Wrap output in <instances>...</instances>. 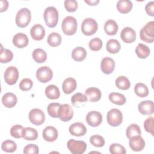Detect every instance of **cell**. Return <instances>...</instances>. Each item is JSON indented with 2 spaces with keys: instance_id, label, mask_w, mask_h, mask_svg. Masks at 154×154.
I'll use <instances>...</instances> for the list:
<instances>
[{
  "instance_id": "obj_1",
  "label": "cell",
  "mask_w": 154,
  "mask_h": 154,
  "mask_svg": "<svg viewBox=\"0 0 154 154\" xmlns=\"http://www.w3.org/2000/svg\"><path fill=\"white\" fill-rule=\"evenodd\" d=\"M44 20L49 28L55 27L58 21V11L54 7H47L44 11Z\"/></svg>"
},
{
  "instance_id": "obj_2",
  "label": "cell",
  "mask_w": 154,
  "mask_h": 154,
  "mask_svg": "<svg viewBox=\"0 0 154 154\" xmlns=\"http://www.w3.org/2000/svg\"><path fill=\"white\" fill-rule=\"evenodd\" d=\"M140 37L143 42L151 43L154 41V22H147L140 31Z\"/></svg>"
},
{
  "instance_id": "obj_3",
  "label": "cell",
  "mask_w": 154,
  "mask_h": 154,
  "mask_svg": "<svg viewBox=\"0 0 154 154\" xmlns=\"http://www.w3.org/2000/svg\"><path fill=\"white\" fill-rule=\"evenodd\" d=\"M31 19L30 10L27 8H22L16 14V23L20 28H25L29 23Z\"/></svg>"
},
{
  "instance_id": "obj_4",
  "label": "cell",
  "mask_w": 154,
  "mask_h": 154,
  "mask_svg": "<svg viewBox=\"0 0 154 154\" xmlns=\"http://www.w3.org/2000/svg\"><path fill=\"white\" fill-rule=\"evenodd\" d=\"M61 29L66 35H73L77 30V21L76 19L73 16L66 17L62 22Z\"/></svg>"
},
{
  "instance_id": "obj_5",
  "label": "cell",
  "mask_w": 154,
  "mask_h": 154,
  "mask_svg": "<svg viewBox=\"0 0 154 154\" xmlns=\"http://www.w3.org/2000/svg\"><path fill=\"white\" fill-rule=\"evenodd\" d=\"M98 29L97 22L93 18H86L81 25V31L85 35H91L96 32Z\"/></svg>"
},
{
  "instance_id": "obj_6",
  "label": "cell",
  "mask_w": 154,
  "mask_h": 154,
  "mask_svg": "<svg viewBox=\"0 0 154 154\" xmlns=\"http://www.w3.org/2000/svg\"><path fill=\"white\" fill-rule=\"evenodd\" d=\"M106 120L109 125L114 127L118 126L123 121L122 112L118 109L112 108L108 112Z\"/></svg>"
},
{
  "instance_id": "obj_7",
  "label": "cell",
  "mask_w": 154,
  "mask_h": 154,
  "mask_svg": "<svg viewBox=\"0 0 154 154\" xmlns=\"http://www.w3.org/2000/svg\"><path fill=\"white\" fill-rule=\"evenodd\" d=\"M67 146L70 152L73 154H82L87 149V144L84 141L70 139L67 143Z\"/></svg>"
},
{
  "instance_id": "obj_8",
  "label": "cell",
  "mask_w": 154,
  "mask_h": 154,
  "mask_svg": "<svg viewBox=\"0 0 154 154\" xmlns=\"http://www.w3.org/2000/svg\"><path fill=\"white\" fill-rule=\"evenodd\" d=\"M28 117L30 122L37 126L41 125L45 120V115L44 112L38 108L32 109L29 112Z\"/></svg>"
},
{
  "instance_id": "obj_9",
  "label": "cell",
  "mask_w": 154,
  "mask_h": 154,
  "mask_svg": "<svg viewBox=\"0 0 154 154\" xmlns=\"http://www.w3.org/2000/svg\"><path fill=\"white\" fill-rule=\"evenodd\" d=\"M53 76L52 70L47 66H42L39 67L36 72L37 79L42 83H46L51 81Z\"/></svg>"
},
{
  "instance_id": "obj_10",
  "label": "cell",
  "mask_w": 154,
  "mask_h": 154,
  "mask_svg": "<svg viewBox=\"0 0 154 154\" xmlns=\"http://www.w3.org/2000/svg\"><path fill=\"white\" fill-rule=\"evenodd\" d=\"M5 82L8 85H14L16 83L19 78L17 69L14 66H10L7 68L4 72Z\"/></svg>"
},
{
  "instance_id": "obj_11",
  "label": "cell",
  "mask_w": 154,
  "mask_h": 154,
  "mask_svg": "<svg viewBox=\"0 0 154 154\" xmlns=\"http://www.w3.org/2000/svg\"><path fill=\"white\" fill-rule=\"evenodd\" d=\"M73 116V111L70 105L67 103L61 105L59 109L58 118L63 122H68L72 119Z\"/></svg>"
},
{
  "instance_id": "obj_12",
  "label": "cell",
  "mask_w": 154,
  "mask_h": 154,
  "mask_svg": "<svg viewBox=\"0 0 154 154\" xmlns=\"http://www.w3.org/2000/svg\"><path fill=\"white\" fill-rule=\"evenodd\" d=\"M85 119L88 125L92 127H96L102 123V116L98 111H91L87 114Z\"/></svg>"
},
{
  "instance_id": "obj_13",
  "label": "cell",
  "mask_w": 154,
  "mask_h": 154,
  "mask_svg": "<svg viewBox=\"0 0 154 154\" xmlns=\"http://www.w3.org/2000/svg\"><path fill=\"white\" fill-rule=\"evenodd\" d=\"M129 144L133 151L140 152L144 148L145 141L141 135H136L129 138Z\"/></svg>"
},
{
  "instance_id": "obj_14",
  "label": "cell",
  "mask_w": 154,
  "mask_h": 154,
  "mask_svg": "<svg viewBox=\"0 0 154 154\" xmlns=\"http://www.w3.org/2000/svg\"><path fill=\"white\" fill-rule=\"evenodd\" d=\"M120 37L125 43H132L136 39V33L132 28L127 26L122 30Z\"/></svg>"
},
{
  "instance_id": "obj_15",
  "label": "cell",
  "mask_w": 154,
  "mask_h": 154,
  "mask_svg": "<svg viewBox=\"0 0 154 154\" xmlns=\"http://www.w3.org/2000/svg\"><path fill=\"white\" fill-rule=\"evenodd\" d=\"M43 139L48 142H52L55 141L58 136V132L57 129L51 126L46 127L42 132Z\"/></svg>"
},
{
  "instance_id": "obj_16",
  "label": "cell",
  "mask_w": 154,
  "mask_h": 154,
  "mask_svg": "<svg viewBox=\"0 0 154 154\" xmlns=\"http://www.w3.org/2000/svg\"><path fill=\"white\" fill-rule=\"evenodd\" d=\"M100 68L103 73L106 75L111 74L115 68V62L114 60L108 57L103 58L101 61Z\"/></svg>"
},
{
  "instance_id": "obj_17",
  "label": "cell",
  "mask_w": 154,
  "mask_h": 154,
  "mask_svg": "<svg viewBox=\"0 0 154 154\" xmlns=\"http://www.w3.org/2000/svg\"><path fill=\"white\" fill-rule=\"evenodd\" d=\"M69 132L73 136L81 137L86 134L87 128L83 123L81 122H76L70 126Z\"/></svg>"
},
{
  "instance_id": "obj_18",
  "label": "cell",
  "mask_w": 154,
  "mask_h": 154,
  "mask_svg": "<svg viewBox=\"0 0 154 154\" xmlns=\"http://www.w3.org/2000/svg\"><path fill=\"white\" fill-rule=\"evenodd\" d=\"M138 108L141 114L150 116L153 113L154 104L152 100H144L138 104Z\"/></svg>"
},
{
  "instance_id": "obj_19",
  "label": "cell",
  "mask_w": 154,
  "mask_h": 154,
  "mask_svg": "<svg viewBox=\"0 0 154 154\" xmlns=\"http://www.w3.org/2000/svg\"><path fill=\"white\" fill-rule=\"evenodd\" d=\"M32 38L37 41L42 40L45 35V30L40 24H35L32 26L30 30Z\"/></svg>"
},
{
  "instance_id": "obj_20",
  "label": "cell",
  "mask_w": 154,
  "mask_h": 154,
  "mask_svg": "<svg viewBox=\"0 0 154 154\" xmlns=\"http://www.w3.org/2000/svg\"><path fill=\"white\" fill-rule=\"evenodd\" d=\"M29 40L27 35L22 32L17 33L13 38V43L18 48H22L26 47L28 44Z\"/></svg>"
},
{
  "instance_id": "obj_21",
  "label": "cell",
  "mask_w": 154,
  "mask_h": 154,
  "mask_svg": "<svg viewBox=\"0 0 154 154\" xmlns=\"http://www.w3.org/2000/svg\"><path fill=\"white\" fill-rule=\"evenodd\" d=\"M85 95L90 102H95L100 99L102 93L99 88L96 87H90L85 91Z\"/></svg>"
},
{
  "instance_id": "obj_22",
  "label": "cell",
  "mask_w": 154,
  "mask_h": 154,
  "mask_svg": "<svg viewBox=\"0 0 154 154\" xmlns=\"http://www.w3.org/2000/svg\"><path fill=\"white\" fill-rule=\"evenodd\" d=\"M76 81L73 78H67L63 82L62 88L65 94H69L74 91L76 88Z\"/></svg>"
},
{
  "instance_id": "obj_23",
  "label": "cell",
  "mask_w": 154,
  "mask_h": 154,
  "mask_svg": "<svg viewBox=\"0 0 154 154\" xmlns=\"http://www.w3.org/2000/svg\"><path fill=\"white\" fill-rule=\"evenodd\" d=\"M17 102L16 96L13 93H7L2 97V103L7 108H13Z\"/></svg>"
},
{
  "instance_id": "obj_24",
  "label": "cell",
  "mask_w": 154,
  "mask_h": 154,
  "mask_svg": "<svg viewBox=\"0 0 154 154\" xmlns=\"http://www.w3.org/2000/svg\"><path fill=\"white\" fill-rule=\"evenodd\" d=\"M119 29V26L116 21L109 19L107 20L104 25V31L109 35H115Z\"/></svg>"
},
{
  "instance_id": "obj_25",
  "label": "cell",
  "mask_w": 154,
  "mask_h": 154,
  "mask_svg": "<svg viewBox=\"0 0 154 154\" xmlns=\"http://www.w3.org/2000/svg\"><path fill=\"white\" fill-rule=\"evenodd\" d=\"M132 8V3L129 0H119L117 3V9L122 14L129 13Z\"/></svg>"
},
{
  "instance_id": "obj_26",
  "label": "cell",
  "mask_w": 154,
  "mask_h": 154,
  "mask_svg": "<svg viewBox=\"0 0 154 154\" xmlns=\"http://www.w3.org/2000/svg\"><path fill=\"white\" fill-rule=\"evenodd\" d=\"M45 94L49 99H57L60 96V92L56 85H49L45 88Z\"/></svg>"
},
{
  "instance_id": "obj_27",
  "label": "cell",
  "mask_w": 154,
  "mask_h": 154,
  "mask_svg": "<svg viewBox=\"0 0 154 154\" xmlns=\"http://www.w3.org/2000/svg\"><path fill=\"white\" fill-rule=\"evenodd\" d=\"M87 56V52L83 47H76L72 52V57L76 61H83Z\"/></svg>"
},
{
  "instance_id": "obj_28",
  "label": "cell",
  "mask_w": 154,
  "mask_h": 154,
  "mask_svg": "<svg viewBox=\"0 0 154 154\" xmlns=\"http://www.w3.org/2000/svg\"><path fill=\"white\" fill-rule=\"evenodd\" d=\"M108 97H109V100L112 103L116 105H123L126 102V99L125 96L123 94H120L119 93H117V92L111 93L109 94Z\"/></svg>"
},
{
  "instance_id": "obj_29",
  "label": "cell",
  "mask_w": 154,
  "mask_h": 154,
  "mask_svg": "<svg viewBox=\"0 0 154 154\" xmlns=\"http://www.w3.org/2000/svg\"><path fill=\"white\" fill-rule=\"evenodd\" d=\"M120 48L121 45L117 40L110 39L106 43V49L107 51L111 54H114L118 53Z\"/></svg>"
},
{
  "instance_id": "obj_30",
  "label": "cell",
  "mask_w": 154,
  "mask_h": 154,
  "mask_svg": "<svg viewBox=\"0 0 154 154\" xmlns=\"http://www.w3.org/2000/svg\"><path fill=\"white\" fill-rule=\"evenodd\" d=\"M22 137L26 140H35L38 137V133L36 129L32 128L26 127L23 129Z\"/></svg>"
},
{
  "instance_id": "obj_31",
  "label": "cell",
  "mask_w": 154,
  "mask_h": 154,
  "mask_svg": "<svg viewBox=\"0 0 154 154\" xmlns=\"http://www.w3.org/2000/svg\"><path fill=\"white\" fill-rule=\"evenodd\" d=\"M150 49L149 47L143 43H139L135 48L137 55L141 59L146 58L150 55Z\"/></svg>"
},
{
  "instance_id": "obj_32",
  "label": "cell",
  "mask_w": 154,
  "mask_h": 154,
  "mask_svg": "<svg viewBox=\"0 0 154 154\" xmlns=\"http://www.w3.org/2000/svg\"><path fill=\"white\" fill-rule=\"evenodd\" d=\"M32 56L34 60L38 63H42L45 62L47 58L46 52L43 49L40 48L34 50Z\"/></svg>"
},
{
  "instance_id": "obj_33",
  "label": "cell",
  "mask_w": 154,
  "mask_h": 154,
  "mask_svg": "<svg viewBox=\"0 0 154 154\" xmlns=\"http://www.w3.org/2000/svg\"><path fill=\"white\" fill-rule=\"evenodd\" d=\"M134 91L136 95L140 97H145L149 94V89L143 83L138 82L134 87Z\"/></svg>"
},
{
  "instance_id": "obj_34",
  "label": "cell",
  "mask_w": 154,
  "mask_h": 154,
  "mask_svg": "<svg viewBox=\"0 0 154 154\" xmlns=\"http://www.w3.org/2000/svg\"><path fill=\"white\" fill-rule=\"evenodd\" d=\"M61 37L60 34L57 32H51L48 37L47 42L49 45L52 47H56L59 46L61 43Z\"/></svg>"
},
{
  "instance_id": "obj_35",
  "label": "cell",
  "mask_w": 154,
  "mask_h": 154,
  "mask_svg": "<svg viewBox=\"0 0 154 154\" xmlns=\"http://www.w3.org/2000/svg\"><path fill=\"white\" fill-rule=\"evenodd\" d=\"M115 83L118 88L123 90H128L131 86V82L125 76H119L116 79Z\"/></svg>"
},
{
  "instance_id": "obj_36",
  "label": "cell",
  "mask_w": 154,
  "mask_h": 154,
  "mask_svg": "<svg viewBox=\"0 0 154 154\" xmlns=\"http://www.w3.org/2000/svg\"><path fill=\"white\" fill-rule=\"evenodd\" d=\"M141 132L140 128L138 125L135 123H133L129 125L127 128L126 131V136L129 139L136 135H141Z\"/></svg>"
},
{
  "instance_id": "obj_37",
  "label": "cell",
  "mask_w": 154,
  "mask_h": 154,
  "mask_svg": "<svg viewBox=\"0 0 154 154\" xmlns=\"http://www.w3.org/2000/svg\"><path fill=\"white\" fill-rule=\"evenodd\" d=\"M13 57V54L10 50L1 48L0 53V62L1 63H7L11 61Z\"/></svg>"
},
{
  "instance_id": "obj_38",
  "label": "cell",
  "mask_w": 154,
  "mask_h": 154,
  "mask_svg": "<svg viewBox=\"0 0 154 154\" xmlns=\"http://www.w3.org/2000/svg\"><path fill=\"white\" fill-rule=\"evenodd\" d=\"M1 149L4 152L12 153L16 151L17 149V145L13 141L10 140H7L2 142L1 145Z\"/></svg>"
},
{
  "instance_id": "obj_39",
  "label": "cell",
  "mask_w": 154,
  "mask_h": 154,
  "mask_svg": "<svg viewBox=\"0 0 154 154\" xmlns=\"http://www.w3.org/2000/svg\"><path fill=\"white\" fill-rule=\"evenodd\" d=\"M60 106L61 104L59 103H51L47 107L48 114L52 117L57 118Z\"/></svg>"
},
{
  "instance_id": "obj_40",
  "label": "cell",
  "mask_w": 154,
  "mask_h": 154,
  "mask_svg": "<svg viewBox=\"0 0 154 154\" xmlns=\"http://www.w3.org/2000/svg\"><path fill=\"white\" fill-rule=\"evenodd\" d=\"M90 143L95 147H101L105 144V140L99 135H93L90 138Z\"/></svg>"
},
{
  "instance_id": "obj_41",
  "label": "cell",
  "mask_w": 154,
  "mask_h": 154,
  "mask_svg": "<svg viewBox=\"0 0 154 154\" xmlns=\"http://www.w3.org/2000/svg\"><path fill=\"white\" fill-rule=\"evenodd\" d=\"M102 41L98 37H95L90 40L89 42V48L91 51H97L102 48Z\"/></svg>"
},
{
  "instance_id": "obj_42",
  "label": "cell",
  "mask_w": 154,
  "mask_h": 154,
  "mask_svg": "<svg viewBox=\"0 0 154 154\" xmlns=\"http://www.w3.org/2000/svg\"><path fill=\"white\" fill-rule=\"evenodd\" d=\"M109 152L111 154H125L126 153L125 147L120 144L114 143L112 144L109 147Z\"/></svg>"
},
{
  "instance_id": "obj_43",
  "label": "cell",
  "mask_w": 154,
  "mask_h": 154,
  "mask_svg": "<svg viewBox=\"0 0 154 154\" xmlns=\"http://www.w3.org/2000/svg\"><path fill=\"white\" fill-rule=\"evenodd\" d=\"M23 127L20 125H16L13 126L10 129L11 135L16 138H20L22 137V131Z\"/></svg>"
},
{
  "instance_id": "obj_44",
  "label": "cell",
  "mask_w": 154,
  "mask_h": 154,
  "mask_svg": "<svg viewBox=\"0 0 154 154\" xmlns=\"http://www.w3.org/2000/svg\"><path fill=\"white\" fill-rule=\"evenodd\" d=\"M87 97L85 95L81 93H77L75 94L71 98V102L73 105L76 106V103H82V102H87Z\"/></svg>"
},
{
  "instance_id": "obj_45",
  "label": "cell",
  "mask_w": 154,
  "mask_h": 154,
  "mask_svg": "<svg viewBox=\"0 0 154 154\" xmlns=\"http://www.w3.org/2000/svg\"><path fill=\"white\" fill-rule=\"evenodd\" d=\"M153 123H154V119L152 117H149L144 122V128L146 132L150 133L152 135H153Z\"/></svg>"
},
{
  "instance_id": "obj_46",
  "label": "cell",
  "mask_w": 154,
  "mask_h": 154,
  "mask_svg": "<svg viewBox=\"0 0 154 154\" xmlns=\"http://www.w3.org/2000/svg\"><path fill=\"white\" fill-rule=\"evenodd\" d=\"M32 85L33 82L31 79L24 78L20 81L19 84V88L22 91H28L31 89Z\"/></svg>"
},
{
  "instance_id": "obj_47",
  "label": "cell",
  "mask_w": 154,
  "mask_h": 154,
  "mask_svg": "<svg viewBox=\"0 0 154 154\" xmlns=\"http://www.w3.org/2000/svg\"><path fill=\"white\" fill-rule=\"evenodd\" d=\"M65 8L69 12H73L78 8V2L75 0H66L64 2Z\"/></svg>"
},
{
  "instance_id": "obj_48",
  "label": "cell",
  "mask_w": 154,
  "mask_h": 154,
  "mask_svg": "<svg viewBox=\"0 0 154 154\" xmlns=\"http://www.w3.org/2000/svg\"><path fill=\"white\" fill-rule=\"evenodd\" d=\"M38 152V147L36 144H34L26 145L23 149V153L25 154H37Z\"/></svg>"
},
{
  "instance_id": "obj_49",
  "label": "cell",
  "mask_w": 154,
  "mask_h": 154,
  "mask_svg": "<svg viewBox=\"0 0 154 154\" xmlns=\"http://www.w3.org/2000/svg\"><path fill=\"white\" fill-rule=\"evenodd\" d=\"M145 10L147 14L150 16H154V2H148L145 7Z\"/></svg>"
},
{
  "instance_id": "obj_50",
  "label": "cell",
  "mask_w": 154,
  "mask_h": 154,
  "mask_svg": "<svg viewBox=\"0 0 154 154\" xmlns=\"http://www.w3.org/2000/svg\"><path fill=\"white\" fill-rule=\"evenodd\" d=\"M8 7V2L6 0H1V9L0 11L3 12L7 10Z\"/></svg>"
},
{
  "instance_id": "obj_51",
  "label": "cell",
  "mask_w": 154,
  "mask_h": 154,
  "mask_svg": "<svg viewBox=\"0 0 154 154\" xmlns=\"http://www.w3.org/2000/svg\"><path fill=\"white\" fill-rule=\"evenodd\" d=\"M85 3L88 4L89 5H96L99 2V0H93V1H91V0H85L84 1Z\"/></svg>"
}]
</instances>
